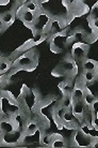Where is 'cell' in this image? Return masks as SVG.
<instances>
[{"mask_svg":"<svg viewBox=\"0 0 98 148\" xmlns=\"http://www.w3.org/2000/svg\"><path fill=\"white\" fill-rule=\"evenodd\" d=\"M77 74V63L73 58H64L52 71L55 76H74Z\"/></svg>","mask_w":98,"mask_h":148,"instance_id":"cell-1","label":"cell"},{"mask_svg":"<svg viewBox=\"0 0 98 148\" xmlns=\"http://www.w3.org/2000/svg\"><path fill=\"white\" fill-rule=\"evenodd\" d=\"M68 37L67 34H61V32H58V34H55L52 36L50 40V46L51 49L55 53H60L62 52L63 49H65L68 45Z\"/></svg>","mask_w":98,"mask_h":148,"instance_id":"cell-2","label":"cell"},{"mask_svg":"<svg viewBox=\"0 0 98 148\" xmlns=\"http://www.w3.org/2000/svg\"><path fill=\"white\" fill-rule=\"evenodd\" d=\"M50 17L48 15L42 14L40 15V12L36 14L35 21L32 23V29L35 34H44L45 31H47L49 23H50Z\"/></svg>","mask_w":98,"mask_h":148,"instance_id":"cell-3","label":"cell"},{"mask_svg":"<svg viewBox=\"0 0 98 148\" xmlns=\"http://www.w3.org/2000/svg\"><path fill=\"white\" fill-rule=\"evenodd\" d=\"M94 137L85 134L82 131L77 128L76 132L73 134V144L77 147H91L92 142Z\"/></svg>","mask_w":98,"mask_h":148,"instance_id":"cell-4","label":"cell"},{"mask_svg":"<svg viewBox=\"0 0 98 148\" xmlns=\"http://www.w3.org/2000/svg\"><path fill=\"white\" fill-rule=\"evenodd\" d=\"M87 45L84 43H80L76 42L75 45L72 48V58H73L76 62H82L87 55Z\"/></svg>","mask_w":98,"mask_h":148,"instance_id":"cell-5","label":"cell"},{"mask_svg":"<svg viewBox=\"0 0 98 148\" xmlns=\"http://www.w3.org/2000/svg\"><path fill=\"white\" fill-rule=\"evenodd\" d=\"M35 64H36V60L33 57V55L31 53H27L25 55H22L16 61L15 68H17V69H25V70H32Z\"/></svg>","mask_w":98,"mask_h":148,"instance_id":"cell-6","label":"cell"},{"mask_svg":"<svg viewBox=\"0 0 98 148\" xmlns=\"http://www.w3.org/2000/svg\"><path fill=\"white\" fill-rule=\"evenodd\" d=\"M22 129L19 128V126L17 125V122L15 121L14 119L12 118H2L0 119V131L1 133H11L14 132L15 130Z\"/></svg>","mask_w":98,"mask_h":148,"instance_id":"cell-7","label":"cell"},{"mask_svg":"<svg viewBox=\"0 0 98 148\" xmlns=\"http://www.w3.org/2000/svg\"><path fill=\"white\" fill-rule=\"evenodd\" d=\"M39 126L35 122V120L33 119H30V120H27L25 122V125L22 127V131H24V134L25 135H33L35 134L39 131Z\"/></svg>","mask_w":98,"mask_h":148,"instance_id":"cell-8","label":"cell"},{"mask_svg":"<svg viewBox=\"0 0 98 148\" xmlns=\"http://www.w3.org/2000/svg\"><path fill=\"white\" fill-rule=\"evenodd\" d=\"M85 108H87V105H85V103L83 102V100L74 101L70 111L73 112V114L75 115L76 117H82V115H83L84 111H85Z\"/></svg>","mask_w":98,"mask_h":148,"instance_id":"cell-9","label":"cell"},{"mask_svg":"<svg viewBox=\"0 0 98 148\" xmlns=\"http://www.w3.org/2000/svg\"><path fill=\"white\" fill-rule=\"evenodd\" d=\"M18 16L20 17V19H22V22L26 23L27 25H30V24H32V23L35 21L36 14L29 11V10H27V9H24V10L20 12V14H19Z\"/></svg>","mask_w":98,"mask_h":148,"instance_id":"cell-10","label":"cell"},{"mask_svg":"<svg viewBox=\"0 0 98 148\" xmlns=\"http://www.w3.org/2000/svg\"><path fill=\"white\" fill-rule=\"evenodd\" d=\"M33 120H35V122L37 123V126H39V129L42 130V132H44L45 130L48 129L49 126H50L49 120H48L45 116H43L42 114H37L36 117L33 119Z\"/></svg>","mask_w":98,"mask_h":148,"instance_id":"cell-11","label":"cell"},{"mask_svg":"<svg viewBox=\"0 0 98 148\" xmlns=\"http://www.w3.org/2000/svg\"><path fill=\"white\" fill-rule=\"evenodd\" d=\"M97 78L96 71H83L81 73V79L87 84V83H94Z\"/></svg>","mask_w":98,"mask_h":148,"instance_id":"cell-12","label":"cell"},{"mask_svg":"<svg viewBox=\"0 0 98 148\" xmlns=\"http://www.w3.org/2000/svg\"><path fill=\"white\" fill-rule=\"evenodd\" d=\"M74 84L72 83V79H66V81L62 82L60 84V89L62 90L63 95H72V91L74 89Z\"/></svg>","mask_w":98,"mask_h":148,"instance_id":"cell-13","label":"cell"},{"mask_svg":"<svg viewBox=\"0 0 98 148\" xmlns=\"http://www.w3.org/2000/svg\"><path fill=\"white\" fill-rule=\"evenodd\" d=\"M62 28H63V24L60 21H58V19H52L49 23V26H48L47 30L52 32V34H58Z\"/></svg>","mask_w":98,"mask_h":148,"instance_id":"cell-14","label":"cell"},{"mask_svg":"<svg viewBox=\"0 0 98 148\" xmlns=\"http://www.w3.org/2000/svg\"><path fill=\"white\" fill-rule=\"evenodd\" d=\"M96 66H97V62L95 60L87 59V58H85L81 62V67L83 71H96Z\"/></svg>","mask_w":98,"mask_h":148,"instance_id":"cell-15","label":"cell"},{"mask_svg":"<svg viewBox=\"0 0 98 148\" xmlns=\"http://www.w3.org/2000/svg\"><path fill=\"white\" fill-rule=\"evenodd\" d=\"M66 146V143L64 141V138L61 136V135H57L55 134L53 136V140H52V143H51L50 147L52 148H63Z\"/></svg>","mask_w":98,"mask_h":148,"instance_id":"cell-16","label":"cell"},{"mask_svg":"<svg viewBox=\"0 0 98 148\" xmlns=\"http://www.w3.org/2000/svg\"><path fill=\"white\" fill-rule=\"evenodd\" d=\"M25 9H27V10H29V11L37 14V13L40 12V5H39L37 0H30V1H28V2L25 4Z\"/></svg>","mask_w":98,"mask_h":148,"instance_id":"cell-17","label":"cell"},{"mask_svg":"<svg viewBox=\"0 0 98 148\" xmlns=\"http://www.w3.org/2000/svg\"><path fill=\"white\" fill-rule=\"evenodd\" d=\"M1 17L3 19L4 24L7 26H10L12 23L14 22L15 19V12L14 11H7V12H4L3 14L1 15Z\"/></svg>","mask_w":98,"mask_h":148,"instance_id":"cell-18","label":"cell"},{"mask_svg":"<svg viewBox=\"0 0 98 148\" xmlns=\"http://www.w3.org/2000/svg\"><path fill=\"white\" fill-rule=\"evenodd\" d=\"M73 97L72 95H63V98H62L60 104L63 105L64 108H66L67 110H70L72 108V105H73Z\"/></svg>","mask_w":98,"mask_h":148,"instance_id":"cell-19","label":"cell"},{"mask_svg":"<svg viewBox=\"0 0 98 148\" xmlns=\"http://www.w3.org/2000/svg\"><path fill=\"white\" fill-rule=\"evenodd\" d=\"M53 136H55V134H46L43 132L42 136H41V144L44 145V146H49L50 147Z\"/></svg>","mask_w":98,"mask_h":148,"instance_id":"cell-20","label":"cell"},{"mask_svg":"<svg viewBox=\"0 0 98 148\" xmlns=\"http://www.w3.org/2000/svg\"><path fill=\"white\" fill-rule=\"evenodd\" d=\"M96 99H97V98H96L91 91H89L87 89V92H85V95H84V97H83V102L85 103V105H87V106H91L92 104H93V102H94Z\"/></svg>","mask_w":98,"mask_h":148,"instance_id":"cell-21","label":"cell"},{"mask_svg":"<svg viewBox=\"0 0 98 148\" xmlns=\"http://www.w3.org/2000/svg\"><path fill=\"white\" fill-rule=\"evenodd\" d=\"M11 69V63L5 58H0V73H5Z\"/></svg>","mask_w":98,"mask_h":148,"instance_id":"cell-22","label":"cell"},{"mask_svg":"<svg viewBox=\"0 0 98 148\" xmlns=\"http://www.w3.org/2000/svg\"><path fill=\"white\" fill-rule=\"evenodd\" d=\"M98 18V2L92 8L91 12H90V16H89V21H93V19Z\"/></svg>","mask_w":98,"mask_h":148,"instance_id":"cell-23","label":"cell"},{"mask_svg":"<svg viewBox=\"0 0 98 148\" xmlns=\"http://www.w3.org/2000/svg\"><path fill=\"white\" fill-rule=\"evenodd\" d=\"M91 23V27L95 31H98V18L97 19H93V21H90Z\"/></svg>","mask_w":98,"mask_h":148,"instance_id":"cell-24","label":"cell"},{"mask_svg":"<svg viewBox=\"0 0 98 148\" xmlns=\"http://www.w3.org/2000/svg\"><path fill=\"white\" fill-rule=\"evenodd\" d=\"M91 126L93 127V128H95L96 130H98V117H96V116H94V117H93Z\"/></svg>","mask_w":98,"mask_h":148,"instance_id":"cell-25","label":"cell"},{"mask_svg":"<svg viewBox=\"0 0 98 148\" xmlns=\"http://www.w3.org/2000/svg\"><path fill=\"white\" fill-rule=\"evenodd\" d=\"M7 28V25L4 24V22H3V19H2V17L0 16V32L1 31H3L4 29Z\"/></svg>","mask_w":98,"mask_h":148,"instance_id":"cell-26","label":"cell"},{"mask_svg":"<svg viewBox=\"0 0 98 148\" xmlns=\"http://www.w3.org/2000/svg\"><path fill=\"white\" fill-rule=\"evenodd\" d=\"M91 147H93V148H98V138H95V137H94V140H93V142H92Z\"/></svg>","mask_w":98,"mask_h":148,"instance_id":"cell-27","label":"cell"},{"mask_svg":"<svg viewBox=\"0 0 98 148\" xmlns=\"http://www.w3.org/2000/svg\"><path fill=\"white\" fill-rule=\"evenodd\" d=\"M96 73H97V76H98V62H97V66H96Z\"/></svg>","mask_w":98,"mask_h":148,"instance_id":"cell-28","label":"cell"},{"mask_svg":"<svg viewBox=\"0 0 98 148\" xmlns=\"http://www.w3.org/2000/svg\"><path fill=\"white\" fill-rule=\"evenodd\" d=\"M18 1H24V0H18Z\"/></svg>","mask_w":98,"mask_h":148,"instance_id":"cell-29","label":"cell"}]
</instances>
